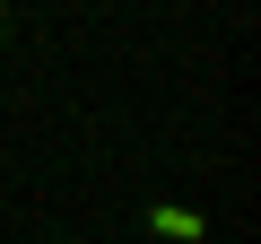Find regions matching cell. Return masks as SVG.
<instances>
[{
    "label": "cell",
    "mask_w": 261,
    "mask_h": 244,
    "mask_svg": "<svg viewBox=\"0 0 261 244\" xmlns=\"http://www.w3.org/2000/svg\"><path fill=\"white\" fill-rule=\"evenodd\" d=\"M140 218H148V235H166V244H209V218H200V209H183L174 192H148V201H140Z\"/></svg>",
    "instance_id": "obj_1"
},
{
    "label": "cell",
    "mask_w": 261,
    "mask_h": 244,
    "mask_svg": "<svg viewBox=\"0 0 261 244\" xmlns=\"http://www.w3.org/2000/svg\"><path fill=\"white\" fill-rule=\"evenodd\" d=\"M9 35H18V9H9V0H0V53H9Z\"/></svg>",
    "instance_id": "obj_2"
},
{
    "label": "cell",
    "mask_w": 261,
    "mask_h": 244,
    "mask_svg": "<svg viewBox=\"0 0 261 244\" xmlns=\"http://www.w3.org/2000/svg\"><path fill=\"white\" fill-rule=\"evenodd\" d=\"M53 244H79V235H53Z\"/></svg>",
    "instance_id": "obj_3"
}]
</instances>
